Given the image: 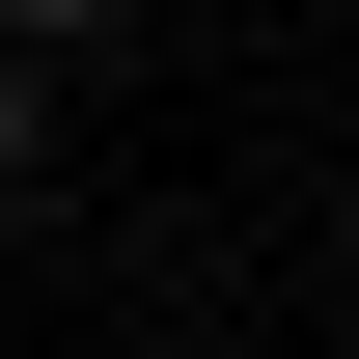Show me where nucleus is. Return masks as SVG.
<instances>
[{
    "label": "nucleus",
    "instance_id": "1",
    "mask_svg": "<svg viewBox=\"0 0 359 359\" xmlns=\"http://www.w3.org/2000/svg\"><path fill=\"white\" fill-rule=\"evenodd\" d=\"M55 55H111V0H0V83H55Z\"/></svg>",
    "mask_w": 359,
    "mask_h": 359
},
{
    "label": "nucleus",
    "instance_id": "2",
    "mask_svg": "<svg viewBox=\"0 0 359 359\" xmlns=\"http://www.w3.org/2000/svg\"><path fill=\"white\" fill-rule=\"evenodd\" d=\"M28 166H55V83H0V194H28Z\"/></svg>",
    "mask_w": 359,
    "mask_h": 359
}]
</instances>
